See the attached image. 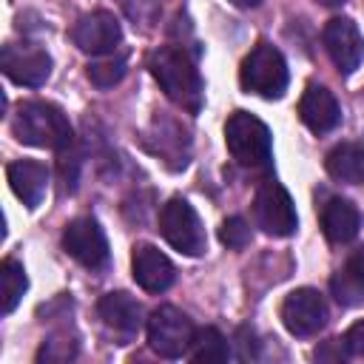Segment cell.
<instances>
[{
    "instance_id": "1",
    "label": "cell",
    "mask_w": 364,
    "mask_h": 364,
    "mask_svg": "<svg viewBox=\"0 0 364 364\" xmlns=\"http://www.w3.org/2000/svg\"><path fill=\"white\" fill-rule=\"evenodd\" d=\"M148 68H151V77L159 82V88L165 91V97L171 102H176L179 108H185L191 114H196L202 108L205 85H202L199 68L193 65V60L182 48L159 46L148 57Z\"/></svg>"
},
{
    "instance_id": "2",
    "label": "cell",
    "mask_w": 364,
    "mask_h": 364,
    "mask_svg": "<svg viewBox=\"0 0 364 364\" xmlns=\"http://www.w3.org/2000/svg\"><path fill=\"white\" fill-rule=\"evenodd\" d=\"M14 136L26 145L34 148H51V151H63L71 145L74 139V128L68 122V117L63 114V108L43 102V100H31L23 102L20 111L14 114Z\"/></svg>"
},
{
    "instance_id": "3",
    "label": "cell",
    "mask_w": 364,
    "mask_h": 364,
    "mask_svg": "<svg viewBox=\"0 0 364 364\" xmlns=\"http://www.w3.org/2000/svg\"><path fill=\"white\" fill-rule=\"evenodd\" d=\"M239 82L247 94L264 97V100H279L287 91L290 74H287V63L282 57V51L270 43H256L250 48V54L242 60L239 68Z\"/></svg>"
},
{
    "instance_id": "4",
    "label": "cell",
    "mask_w": 364,
    "mask_h": 364,
    "mask_svg": "<svg viewBox=\"0 0 364 364\" xmlns=\"http://www.w3.org/2000/svg\"><path fill=\"white\" fill-rule=\"evenodd\" d=\"M225 142L230 156L245 165V168H267L273 156V142L267 125L247 114V111H233L225 122Z\"/></svg>"
},
{
    "instance_id": "5",
    "label": "cell",
    "mask_w": 364,
    "mask_h": 364,
    "mask_svg": "<svg viewBox=\"0 0 364 364\" xmlns=\"http://www.w3.org/2000/svg\"><path fill=\"white\" fill-rule=\"evenodd\" d=\"M159 233L173 250L185 253V256H202L205 253V245H208L205 228H202L199 213L193 210V205L188 199H182V196H171L162 205V210H159Z\"/></svg>"
},
{
    "instance_id": "6",
    "label": "cell",
    "mask_w": 364,
    "mask_h": 364,
    "mask_svg": "<svg viewBox=\"0 0 364 364\" xmlns=\"http://www.w3.org/2000/svg\"><path fill=\"white\" fill-rule=\"evenodd\" d=\"M148 344L156 355L162 358H179L191 350V341H193V324L191 318L173 307V304H162L151 313L148 318Z\"/></svg>"
},
{
    "instance_id": "7",
    "label": "cell",
    "mask_w": 364,
    "mask_h": 364,
    "mask_svg": "<svg viewBox=\"0 0 364 364\" xmlns=\"http://www.w3.org/2000/svg\"><path fill=\"white\" fill-rule=\"evenodd\" d=\"M253 222L267 236L296 233L299 216H296V205H293L290 193L284 191V185H279L276 179L262 182V188L256 191V199H253Z\"/></svg>"
},
{
    "instance_id": "8",
    "label": "cell",
    "mask_w": 364,
    "mask_h": 364,
    "mask_svg": "<svg viewBox=\"0 0 364 364\" xmlns=\"http://www.w3.org/2000/svg\"><path fill=\"white\" fill-rule=\"evenodd\" d=\"M282 324L287 327L290 336L296 338H307L316 336L318 330H324L327 318H330V307L327 299L313 290V287H299L293 293H287V299L282 301Z\"/></svg>"
},
{
    "instance_id": "9",
    "label": "cell",
    "mask_w": 364,
    "mask_h": 364,
    "mask_svg": "<svg viewBox=\"0 0 364 364\" xmlns=\"http://www.w3.org/2000/svg\"><path fill=\"white\" fill-rule=\"evenodd\" d=\"M63 247L71 259H77L82 267L88 270H102L111 259V250H108V239L100 228L97 219L91 216H80L74 222L65 225L63 230Z\"/></svg>"
},
{
    "instance_id": "10",
    "label": "cell",
    "mask_w": 364,
    "mask_h": 364,
    "mask_svg": "<svg viewBox=\"0 0 364 364\" xmlns=\"http://www.w3.org/2000/svg\"><path fill=\"white\" fill-rule=\"evenodd\" d=\"M0 65L11 82L28 85V88H40L51 74L48 51L34 43H6L0 54Z\"/></svg>"
},
{
    "instance_id": "11",
    "label": "cell",
    "mask_w": 364,
    "mask_h": 364,
    "mask_svg": "<svg viewBox=\"0 0 364 364\" xmlns=\"http://www.w3.org/2000/svg\"><path fill=\"white\" fill-rule=\"evenodd\" d=\"M71 40L80 51L94 54V57H105V54H114L117 46L122 43V26L111 11L97 9V11L82 14L74 23Z\"/></svg>"
},
{
    "instance_id": "12",
    "label": "cell",
    "mask_w": 364,
    "mask_h": 364,
    "mask_svg": "<svg viewBox=\"0 0 364 364\" xmlns=\"http://www.w3.org/2000/svg\"><path fill=\"white\" fill-rule=\"evenodd\" d=\"M321 40H324V48H327L330 60L336 63V68L344 77H350L361 65V60H364V37H361L358 26L350 17L327 20V26L321 31Z\"/></svg>"
},
{
    "instance_id": "13",
    "label": "cell",
    "mask_w": 364,
    "mask_h": 364,
    "mask_svg": "<svg viewBox=\"0 0 364 364\" xmlns=\"http://www.w3.org/2000/svg\"><path fill=\"white\" fill-rule=\"evenodd\" d=\"M131 273H134V282L145 290V293H162L173 284L176 279V270L171 264V259L154 247V245H139L134 247V256H131Z\"/></svg>"
},
{
    "instance_id": "14",
    "label": "cell",
    "mask_w": 364,
    "mask_h": 364,
    "mask_svg": "<svg viewBox=\"0 0 364 364\" xmlns=\"http://www.w3.org/2000/svg\"><path fill=\"white\" fill-rule=\"evenodd\" d=\"M299 117L313 134H330L341 122V108L330 88L307 85V91L301 94V102H299Z\"/></svg>"
},
{
    "instance_id": "15",
    "label": "cell",
    "mask_w": 364,
    "mask_h": 364,
    "mask_svg": "<svg viewBox=\"0 0 364 364\" xmlns=\"http://www.w3.org/2000/svg\"><path fill=\"white\" fill-rule=\"evenodd\" d=\"M97 313L102 318L105 327L122 333V336H136L139 327H142V304L128 296L125 290H117V293H105L100 301H97Z\"/></svg>"
},
{
    "instance_id": "16",
    "label": "cell",
    "mask_w": 364,
    "mask_h": 364,
    "mask_svg": "<svg viewBox=\"0 0 364 364\" xmlns=\"http://www.w3.org/2000/svg\"><path fill=\"white\" fill-rule=\"evenodd\" d=\"M9 185L14 191V196L26 205V208H37L46 196V188H48V168L43 162H34V159H20V162H11L9 165Z\"/></svg>"
},
{
    "instance_id": "17",
    "label": "cell",
    "mask_w": 364,
    "mask_h": 364,
    "mask_svg": "<svg viewBox=\"0 0 364 364\" xmlns=\"http://www.w3.org/2000/svg\"><path fill=\"white\" fill-rule=\"evenodd\" d=\"M321 230L336 245L353 242L358 236V230H361V213H358V208L350 199H341V196L327 199L324 208H321Z\"/></svg>"
},
{
    "instance_id": "18",
    "label": "cell",
    "mask_w": 364,
    "mask_h": 364,
    "mask_svg": "<svg viewBox=\"0 0 364 364\" xmlns=\"http://www.w3.org/2000/svg\"><path fill=\"white\" fill-rule=\"evenodd\" d=\"M324 168L338 182L361 185L364 182V142H338L324 156Z\"/></svg>"
},
{
    "instance_id": "19",
    "label": "cell",
    "mask_w": 364,
    "mask_h": 364,
    "mask_svg": "<svg viewBox=\"0 0 364 364\" xmlns=\"http://www.w3.org/2000/svg\"><path fill=\"white\" fill-rule=\"evenodd\" d=\"M330 287H333V296L338 299V304L350 307V304L364 301V245L358 250H353L347 264L333 276Z\"/></svg>"
},
{
    "instance_id": "20",
    "label": "cell",
    "mask_w": 364,
    "mask_h": 364,
    "mask_svg": "<svg viewBox=\"0 0 364 364\" xmlns=\"http://www.w3.org/2000/svg\"><path fill=\"white\" fill-rule=\"evenodd\" d=\"M26 287H28V279H26L23 264L17 259H3V264H0V310H3V316H9L17 307Z\"/></svg>"
},
{
    "instance_id": "21",
    "label": "cell",
    "mask_w": 364,
    "mask_h": 364,
    "mask_svg": "<svg viewBox=\"0 0 364 364\" xmlns=\"http://www.w3.org/2000/svg\"><path fill=\"white\" fill-rule=\"evenodd\" d=\"M188 353H191L193 361H225V358L230 355L228 341H225V336H222L216 327H202V330H196Z\"/></svg>"
},
{
    "instance_id": "22",
    "label": "cell",
    "mask_w": 364,
    "mask_h": 364,
    "mask_svg": "<svg viewBox=\"0 0 364 364\" xmlns=\"http://www.w3.org/2000/svg\"><path fill=\"white\" fill-rule=\"evenodd\" d=\"M125 77V54H105L102 60L88 65V80L97 88H114Z\"/></svg>"
},
{
    "instance_id": "23",
    "label": "cell",
    "mask_w": 364,
    "mask_h": 364,
    "mask_svg": "<svg viewBox=\"0 0 364 364\" xmlns=\"http://www.w3.org/2000/svg\"><path fill=\"white\" fill-rule=\"evenodd\" d=\"M219 242L228 245L230 250H242V247L250 242V225H247L242 216L225 219L222 228H219Z\"/></svg>"
},
{
    "instance_id": "24",
    "label": "cell",
    "mask_w": 364,
    "mask_h": 364,
    "mask_svg": "<svg viewBox=\"0 0 364 364\" xmlns=\"http://www.w3.org/2000/svg\"><path fill=\"white\" fill-rule=\"evenodd\" d=\"M344 350L350 353V355H355V358H364V318L361 321H355L347 333H344Z\"/></svg>"
},
{
    "instance_id": "25",
    "label": "cell",
    "mask_w": 364,
    "mask_h": 364,
    "mask_svg": "<svg viewBox=\"0 0 364 364\" xmlns=\"http://www.w3.org/2000/svg\"><path fill=\"white\" fill-rule=\"evenodd\" d=\"M233 6H239V9H256L262 0H230Z\"/></svg>"
},
{
    "instance_id": "26",
    "label": "cell",
    "mask_w": 364,
    "mask_h": 364,
    "mask_svg": "<svg viewBox=\"0 0 364 364\" xmlns=\"http://www.w3.org/2000/svg\"><path fill=\"white\" fill-rule=\"evenodd\" d=\"M318 3H324V6H338V3H344V0H318Z\"/></svg>"
}]
</instances>
